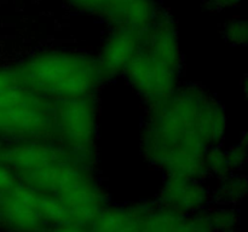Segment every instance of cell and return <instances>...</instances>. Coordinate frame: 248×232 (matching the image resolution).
<instances>
[{"label": "cell", "mask_w": 248, "mask_h": 232, "mask_svg": "<svg viewBox=\"0 0 248 232\" xmlns=\"http://www.w3.org/2000/svg\"><path fill=\"white\" fill-rule=\"evenodd\" d=\"M142 147L150 163L169 176L200 179L206 173L208 151L225 130L219 104L199 87H178L160 103L150 105Z\"/></svg>", "instance_id": "1"}, {"label": "cell", "mask_w": 248, "mask_h": 232, "mask_svg": "<svg viewBox=\"0 0 248 232\" xmlns=\"http://www.w3.org/2000/svg\"><path fill=\"white\" fill-rule=\"evenodd\" d=\"M0 160L31 188L60 203L75 222L90 224L104 208V195L89 171L52 140L15 142Z\"/></svg>", "instance_id": "2"}, {"label": "cell", "mask_w": 248, "mask_h": 232, "mask_svg": "<svg viewBox=\"0 0 248 232\" xmlns=\"http://www.w3.org/2000/svg\"><path fill=\"white\" fill-rule=\"evenodd\" d=\"M27 87L51 102L94 96L103 81L97 58L75 51H43L15 69Z\"/></svg>", "instance_id": "3"}, {"label": "cell", "mask_w": 248, "mask_h": 232, "mask_svg": "<svg viewBox=\"0 0 248 232\" xmlns=\"http://www.w3.org/2000/svg\"><path fill=\"white\" fill-rule=\"evenodd\" d=\"M181 48L170 19L156 16L143 31L140 47L123 74L149 105L160 103L178 88Z\"/></svg>", "instance_id": "4"}, {"label": "cell", "mask_w": 248, "mask_h": 232, "mask_svg": "<svg viewBox=\"0 0 248 232\" xmlns=\"http://www.w3.org/2000/svg\"><path fill=\"white\" fill-rule=\"evenodd\" d=\"M53 102L27 87L15 69L0 70V134L14 142L51 140Z\"/></svg>", "instance_id": "5"}, {"label": "cell", "mask_w": 248, "mask_h": 232, "mask_svg": "<svg viewBox=\"0 0 248 232\" xmlns=\"http://www.w3.org/2000/svg\"><path fill=\"white\" fill-rule=\"evenodd\" d=\"M97 130V105L93 96L53 102L52 142L69 152L79 163L93 162Z\"/></svg>", "instance_id": "6"}, {"label": "cell", "mask_w": 248, "mask_h": 232, "mask_svg": "<svg viewBox=\"0 0 248 232\" xmlns=\"http://www.w3.org/2000/svg\"><path fill=\"white\" fill-rule=\"evenodd\" d=\"M89 232H188V219L162 204L104 207L89 224Z\"/></svg>", "instance_id": "7"}, {"label": "cell", "mask_w": 248, "mask_h": 232, "mask_svg": "<svg viewBox=\"0 0 248 232\" xmlns=\"http://www.w3.org/2000/svg\"><path fill=\"white\" fill-rule=\"evenodd\" d=\"M52 201L17 180L0 192V210L14 232H44L50 226Z\"/></svg>", "instance_id": "8"}, {"label": "cell", "mask_w": 248, "mask_h": 232, "mask_svg": "<svg viewBox=\"0 0 248 232\" xmlns=\"http://www.w3.org/2000/svg\"><path fill=\"white\" fill-rule=\"evenodd\" d=\"M143 31L126 27H114L104 40L97 58L103 79L123 74L140 47Z\"/></svg>", "instance_id": "9"}, {"label": "cell", "mask_w": 248, "mask_h": 232, "mask_svg": "<svg viewBox=\"0 0 248 232\" xmlns=\"http://www.w3.org/2000/svg\"><path fill=\"white\" fill-rule=\"evenodd\" d=\"M207 198V190L199 179L169 176L161 191V204L182 215L200 209Z\"/></svg>", "instance_id": "10"}, {"label": "cell", "mask_w": 248, "mask_h": 232, "mask_svg": "<svg viewBox=\"0 0 248 232\" xmlns=\"http://www.w3.org/2000/svg\"><path fill=\"white\" fill-rule=\"evenodd\" d=\"M227 39L232 44H245L246 41V22L245 21H232L225 28Z\"/></svg>", "instance_id": "11"}, {"label": "cell", "mask_w": 248, "mask_h": 232, "mask_svg": "<svg viewBox=\"0 0 248 232\" xmlns=\"http://www.w3.org/2000/svg\"><path fill=\"white\" fill-rule=\"evenodd\" d=\"M44 232H89V224L68 221L48 226Z\"/></svg>", "instance_id": "12"}, {"label": "cell", "mask_w": 248, "mask_h": 232, "mask_svg": "<svg viewBox=\"0 0 248 232\" xmlns=\"http://www.w3.org/2000/svg\"><path fill=\"white\" fill-rule=\"evenodd\" d=\"M75 7L85 11H101L103 12L108 5L109 0H68Z\"/></svg>", "instance_id": "13"}, {"label": "cell", "mask_w": 248, "mask_h": 232, "mask_svg": "<svg viewBox=\"0 0 248 232\" xmlns=\"http://www.w3.org/2000/svg\"><path fill=\"white\" fill-rule=\"evenodd\" d=\"M245 183H240L239 179L236 180H228V184H225L224 188L222 190V195L227 197V200H232V197L239 198L240 196L244 195V192L240 191V185H242Z\"/></svg>", "instance_id": "14"}, {"label": "cell", "mask_w": 248, "mask_h": 232, "mask_svg": "<svg viewBox=\"0 0 248 232\" xmlns=\"http://www.w3.org/2000/svg\"><path fill=\"white\" fill-rule=\"evenodd\" d=\"M241 1L242 0H208L210 6L216 10H219V11L227 9V7L236 6V5H239Z\"/></svg>", "instance_id": "15"}]
</instances>
